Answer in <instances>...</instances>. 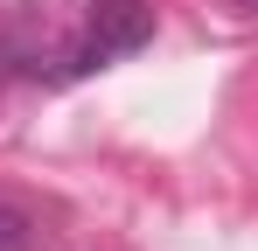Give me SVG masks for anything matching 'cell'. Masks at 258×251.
I'll use <instances>...</instances> for the list:
<instances>
[{"label":"cell","mask_w":258,"mask_h":251,"mask_svg":"<svg viewBox=\"0 0 258 251\" xmlns=\"http://www.w3.org/2000/svg\"><path fill=\"white\" fill-rule=\"evenodd\" d=\"M154 42V7L147 0H98L91 7V35L63 56L70 63V77H84V70H105L112 56H133V49H147Z\"/></svg>","instance_id":"cell-1"},{"label":"cell","mask_w":258,"mask_h":251,"mask_svg":"<svg viewBox=\"0 0 258 251\" xmlns=\"http://www.w3.org/2000/svg\"><path fill=\"white\" fill-rule=\"evenodd\" d=\"M0 251H35V216L21 203H0Z\"/></svg>","instance_id":"cell-2"},{"label":"cell","mask_w":258,"mask_h":251,"mask_svg":"<svg viewBox=\"0 0 258 251\" xmlns=\"http://www.w3.org/2000/svg\"><path fill=\"white\" fill-rule=\"evenodd\" d=\"M7 77H14V49L0 42V91H7Z\"/></svg>","instance_id":"cell-3"},{"label":"cell","mask_w":258,"mask_h":251,"mask_svg":"<svg viewBox=\"0 0 258 251\" xmlns=\"http://www.w3.org/2000/svg\"><path fill=\"white\" fill-rule=\"evenodd\" d=\"M237 7H244V14H258V0H237Z\"/></svg>","instance_id":"cell-4"}]
</instances>
